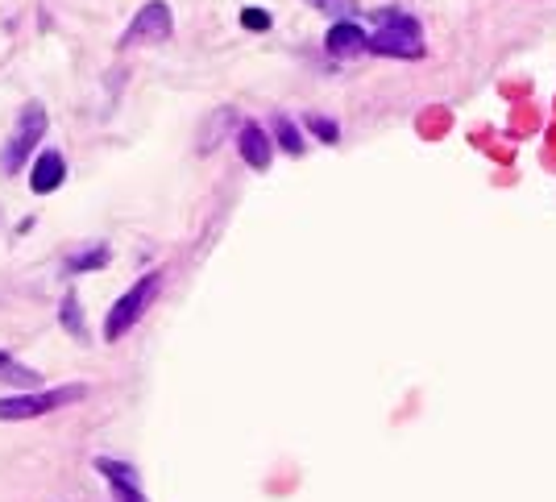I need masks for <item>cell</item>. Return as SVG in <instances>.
<instances>
[{"mask_svg": "<svg viewBox=\"0 0 556 502\" xmlns=\"http://www.w3.org/2000/svg\"><path fill=\"white\" fill-rule=\"evenodd\" d=\"M274 137H278V146H283L291 158L303 154V137H299V129H295L291 117H274Z\"/></svg>", "mask_w": 556, "mask_h": 502, "instance_id": "11", "label": "cell"}, {"mask_svg": "<svg viewBox=\"0 0 556 502\" xmlns=\"http://www.w3.org/2000/svg\"><path fill=\"white\" fill-rule=\"evenodd\" d=\"M324 46H328V54H337V59H357V54L370 50V38H366V30H361L357 21H337L328 30Z\"/></svg>", "mask_w": 556, "mask_h": 502, "instance_id": "6", "label": "cell"}, {"mask_svg": "<svg viewBox=\"0 0 556 502\" xmlns=\"http://www.w3.org/2000/svg\"><path fill=\"white\" fill-rule=\"evenodd\" d=\"M46 104H38V100H30L21 108V117H17V129H13V137H9V146H5V154H0V166H5V175H17L25 162H30V154L42 146V137H46Z\"/></svg>", "mask_w": 556, "mask_h": 502, "instance_id": "3", "label": "cell"}, {"mask_svg": "<svg viewBox=\"0 0 556 502\" xmlns=\"http://www.w3.org/2000/svg\"><path fill=\"white\" fill-rule=\"evenodd\" d=\"M370 54H382V59H424L420 21L403 9H382L378 30L370 34Z\"/></svg>", "mask_w": 556, "mask_h": 502, "instance_id": "1", "label": "cell"}, {"mask_svg": "<svg viewBox=\"0 0 556 502\" xmlns=\"http://www.w3.org/2000/svg\"><path fill=\"white\" fill-rule=\"evenodd\" d=\"M96 469L108 478V486H113L125 502H146V494L137 490V473H133V465H125V461H113V457H96Z\"/></svg>", "mask_w": 556, "mask_h": 502, "instance_id": "9", "label": "cell"}, {"mask_svg": "<svg viewBox=\"0 0 556 502\" xmlns=\"http://www.w3.org/2000/svg\"><path fill=\"white\" fill-rule=\"evenodd\" d=\"M171 30H175L171 5H166V0H150V5L137 9L129 34H125V46H133V42H166Z\"/></svg>", "mask_w": 556, "mask_h": 502, "instance_id": "5", "label": "cell"}, {"mask_svg": "<svg viewBox=\"0 0 556 502\" xmlns=\"http://www.w3.org/2000/svg\"><path fill=\"white\" fill-rule=\"evenodd\" d=\"M308 129L320 137V142H337V137H341V129L332 125L328 117H308Z\"/></svg>", "mask_w": 556, "mask_h": 502, "instance_id": "14", "label": "cell"}, {"mask_svg": "<svg viewBox=\"0 0 556 502\" xmlns=\"http://www.w3.org/2000/svg\"><path fill=\"white\" fill-rule=\"evenodd\" d=\"M63 328L71 332V337H79V341H88V328H83V312H79V295L75 291H67L63 295Z\"/></svg>", "mask_w": 556, "mask_h": 502, "instance_id": "10", "label": "cell"}, {"mask_svg": "<svg viewBox=\"0 0 556 502\" xmlns=\"http://www.w3.org/2000/svg\"><path fill=\"white\" fill-rule=\"evenodd\" d=\"M241 25L245 30H270V13L266 9H241Z\"/></svg>", "mask_w": 556, "mask_h": 502, "instance_id": "15", "label": "cell"}, {"mask_svg": "<svg viewBox=\"0 0 556 502\" xmlns=\"http://www.w3.org/2000/svg\"><path fill=\"white\" fill-rule=\"evenodd\" d=\"M63 179H67V162H63V154H59V150H42V154L34 158V171H30V187H34V195L59 191Z\"/></svg>", "mask_w": 556, "mask_h": 502, "instance_id": "7", "label": "cell"}, {"mask_svg": "<svg viewBox=\"0 0 556 502\" xmlns=\"http://www.w3.org/2000/svg\"><path fill=\"white\" fill-rule=\"evenodd\" d=\"M158 291H162V270H150L146 278H137V283L108 308V320H104V337L108 341H121L125 332L146 316V308L158 299Z\"/></svg>", "mask_w": 556, "mask_h": 502, "instance_id": "2", "label": "cell"}, {"mask_svg": "<svg viewBox=\"0 0 556 502\" xmlns=\"http://www.w3.org/2000/svg\"><path fill=\"white\" fill-rule=\"evenodd\" d=\"M83 395H88V386H59V390H42V395H5L0 399V420H38V415H50V411H59V407H71L79 403Z\"/></svg>", "mask_w": 556, "mask_h": 502, "instance_id": "4", "label": "cell"}, {"mask_svg": "<svg viewBox=\"0 0 556 502\" xmlns=\"http://www.w3.org/2000/svg\"><path fill=\"white\" fill-rule=\"evenodd\" d=\"M312 5L328 17H341V21H353L357 17V0H312Z\"/></svg>", "mask_w": 556, "mask_h": 502, "instance_id": "13", "label": "cell"}, {"mask_svg": "<svg viewBox=\"0 0 556 502\" xmlns=\"http://www.w3.org/2000/svg\"><path fill=\"white\" fill-rule=\"evenodd\" d=\"M108 262V245H88V254H71L67 258V274H75V270H96V266H104Z\"/></svg>", "mask_w": 556, "mask_h": 502, "instance_id": "12", "label": "cell"}, {"mask_svg": "<svg viewBox=\"0 0 556 502\" xmlns=\"http://www.w3.org/2000/svg\"><path fill=\"white\" fill-rule=\"evenodd\" d=\"M9 361H13V357H9L5 349H0V370H9Z\"/></svg>", "mask_w": 556, "mask_h": 502, "instance_id": "16", "label": "cell"}, {"mask_svg": "<svg viewBox=\"0 0 556 502\" xmlns=\"http://www.w3.org/2000/svg\"><path fill=\"white\" fill-rule=\"evenodd\" d=\"M237 146H241V158H245L249 166H254V171H266L270 158H274V146H270L266 129H262V125H254V121H245V125H241Z\"/></svg>", "mask_w": 556, "mask_h": 502, "instance_id": "8", "label": "cell"}]
</instances>
